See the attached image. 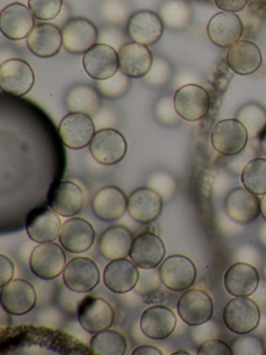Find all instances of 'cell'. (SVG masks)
Wrapping results in <instances>:
<instances>
[{
	"label": "cell",
	"mask_w": 266,
	"mask_h": 355,
	"mask_svg": "<svg viewBox=\"0 0 266 355\" xmlns=\"http://www.w3.org/2000/svg\"><path fill=\"white\" fill-rule=\"evenodd\" d=\"M177 311L187 325H202L213 315V301L205 291L187 288L179 298Z\"/></svg>",
	"instance_id": "obj_8"
},
{
	"label": "cell",
	"mask_w": 266,
	"mask_h": 355,
	"mask_svg": "<svg viewBox=\"0 0 266 355\" xmlns=\"http://www.w3.org/2000/svg\"><path fill=\"white\" fill-rule=\"evenodd\" d=\"M164 24L158 14L152 11H139L133 14L127 24V32L133 42L151 46L161 39Z\"/></svg>",
	"instance_id": "obj_21"
},
{
	"label": "cell",
	"mask_w": 266,
	"mask_h": 355,
	"mask_svg": "<svg viewBox=\"0 0 266 355\" xmlns=\"http://www.w3.org/2000/svg\"><path fill=\"white\" fill-rule=\"evenodd\" d=\"M35 82V72L24 60L10 59L0 66V88L6 94L24 96L30 92Z\"/></svg>",
	"instance_id": "obj_3"
},
{
	"label": "cell",
	"mask_w": 266,
	"mask_h": 355,
	"mask_svg": "<svg viewBox=\"0 0 266 355\" xmlns=\"http://www.w3.org/2000/svg\"><path fill=\"white\" fill-rule=\"evenodd\" d=\"M178 354L189 355V353L186 352V351H183V350L177 351V352L172 353V355H178Z\"/></svg>",
	"instance_id": "obj_47"
},
{
	"label": "cell",
	"mask_w": 266,
	"mask_h": 355,
	"mask_svg": "<svg viewBox=\"0 0 266 355\" xmlns=\"http://www.w3.org/2000/svg\"><path fill=\"white\" fill-rule=\"evenodd\" d=\"M249 0H214L216 7L222 10V12H230V13H237L242 11Z\"/></svg>",
	"instance_id": "obj_43"
},
{
	"label": "cell",
	"mask_w": 266,
	"mask_h": 355,
	"mask_svg": "<svg viewBox=\"0 0 266 355\" xmlns=\"http://www.w3.org/2000/svg\"><path fill=\"white\" fill-rule=\"evenodd\" d=\"M94 159L102 165L110 166L120 163L127 153L125 137L114 128H104L96 132L89 144Z\"/></svg>",
	"instance_id": "obj_9"
},
{
	"label": "cell",
	"mask_w": 266,
	"mask_h": 355,
	"mask_svg": "<svg viewBox=\"0 0 266 355\" xmlns=\"http://www.w3.org/2000/svg\"><path fill=\"white\" fill-rule=\"evenodd\" d=\"M170 69L168 63L163 60L157 59L153 61L151 70L148 72L147 80L149 84L160 87L170 78Z\"/></svg>",
	"instance_id": "obj_40"
},
{
	"label": "cell",
	"mask_w": 266,
	"mask_h": 355,
	"mask_svg": "<svg viewBox=\"0 0 266 355\" xmlns=\"http://www.w3.org/2000/svg\"><path fill=\"white\" fill-rule=\"evenodd\" d=\"M128 76L118 70L114 76L107 80H98V89L103 96L107 98H118L122 96L130 86Z\"/></svg>",
	"instance_id": "obj_37"
},
{
	"label": "cell",
	"mask_w": 266,
	"mask_h": 355,
	"mask_svg": "<svg viewBox=\"0 0 266 355\" xmlns=\"http://www.w3.org/2000/svg\"><path fill=\"white\" fill-rule=\"evenodd\" d=\"M82 66L89 78L107 80L120 70L118 53L110 45L98 43L83 55Z\"/></svg>",
	"instance_id": "obj_12"
},
{
	"label": "cell",
	"mask_w": 266,
	"mask_h": 355,
	"mask_svg": "<svg viewBox=\"0 0 266 355\" xmlns=\"http://www.w3.org/2000/svg\"><path fill=\"white\" fill-rule=\"evenodd\" d=\"M260 148H261L262 153L266 155V130L260 137Z\"/></svg>",
	"instance_id": "obj_45"
},
{
	"label": "cell",
	"mask_w": 266,
	"mask_h": 355,
	"mask_svg": "<svg viewBox=\"0 0 266 355\" xmlns=\"http://www.w3.org/2000/svg\"><path fill=\"white\" fill-rule=\"evenodd\" d=\"M237 119L245 126L249 138H260L266 130V110L257 103L243 105Z\"/></svg>",
	"instance_id": "obj_35"
},
{
	"label": "cell",
	"mask_w": 266,
	"mask_h": 355,
	"mask_svg": "<svg viewBox=\"0 0 266 355\" xmlns=\"http://www.w3.org/2000/svg\"><path fill=\"white\" fill-rule=\"evenodd\" d=\"M166 255V246L161 239L153 232H143L135 236L131 245V261L143 270L158 267Z\"/></svg>",
	"instance_id": "obj_18"
},
{
	"label": "cell",
	"mask_w": 266,
	"mask_h": 355,
	"mask_svg": "<svg viewBox=\"0 0 266 355\" xmlns=\"http://www.w3.org/2000/svg\"><path fill=\"white\" fill-rule=\"evenodd\" d=\"M264 346H265V350H266V336H265V340H264Z\"/></svg>",
	"instance_id": "obj_48"
},
{
	"label": "cell",
	"mask_w": 266,
	"mask_h": 355,
	"mask_svg": "<svg viewBox=\"0 0 266 355\" xmlns=\"http://www.w3.org/2000/svg\"><path fill=\"white\" fill-rule=\"evenodd\" d=\"M259 282L257 269L249 263H235L224 272V288L234 297L251 296L257 290Z\"/></svg>",
	"instance_id": "obj_27"
},
{
	"label": "cell",
	"mask_w": 266,
	"mask_h": 355,
	"mask_svg": "<svg viewBox=\"0 0 266 355\" xmlns=\"http://www.w3.org/2000/svg\"><path fill=\"white\" fill-rule=\"evenodd\" d=\"M199 355H231L232 349L226 343L220 340H209L203 343L197 350Z\"/></svg>",
	"instance_id": "obj_41"
},
{
	"label": "cell",
	"mask_w": 266,
	"mask_h": 355,
	"mask_svg": "<svg viewBox=\"0 0 266 355\" xmlns=\"http://www.w3.org/2000/svg\"><path fill=\"white\" fill-rule=\"evenodd\" d=\"M132 232L124 226L114 225L107 228L99 241L100 252L107 259H124L130 252Z\"/></svg>",
	"instance_id": "obj_31"
},
{
	"label": "cell",
	"mask_w": 266,
	"mask_h": 355,
	"mask_svg": "<svg viewBox=\"0 0 266 355\" xmlns=\"http://www.w3.org/2000/svg\"><path fill=\"white\" fill-rule=\"evenodd\" d=\"M62 279L72 292H91L100 282V270L89 257H74L66 263Z\"/></svg>",
	"instance_id": "obj_10"
},
{
	"label": "cell",
	"mask_w": 266,
	"mask_h": 355,
	"mask_svg": "<svg viewBox=\"0 0 266 355\" xmlns=\"http://www.w3.org/2000/svg\"><path fill=\"white\" fill-rule=\"evenodd\" d=\"M161 284L168 290L182 292L195 284L197 268L184 255L174 254L166 257L159 267Z\"/></svg>",
	"instance_id": "obj_5"
},
{
	"label": "cell",
	"mask_w": 266,
	"mask_h": 355,
	"mask_svg": "<svg viewBox=\"0 0 266 355\" xmlns=\"http://www.w3.org/2000/svg\"><path fill=\"white\" fill-rule=\"evenodd\" d=\"M231 349L234 355H263L266 353L264 343L257 336L247 334H242L234 340Z\"/></svg>",
	"instance_id": "obj_39"
},
{
	"label": "cell",
	"mask_w": 266,
	"mask_h": 355,
	"mask_svg": "<svg viewBox=\"0 0 266 355\" xmlns=\"http://www.w3.org/2000/svg\"><path fill=\"white\" fill-rule=\"evenodd\" d=\"M260 200H261L262 217L266 220V194L263 195V197H262V199H260Z\"/></svg>",
	"instance_id": "obj_46"
},
{
	"label": "cell",
	"mask_w": 266,
	"mask_h": 355,
	"mask_svg": "<svg viewBox=\"0 0 266 355\" xmlns=\"http://www.w3.org/2000/svg\"><path fill=\"white\" fill-rule=\"evenodd\" d=\"M15 274V266L12 259L0 254V288L12 282Z\"/></svg>",
	"instance_id": "obj_42"
},
{
	"label": "cell",
	"mask_w": 266,
	"mask_h": 355,
	"mask_svg": "<svg viewBox=\"0 0 266 355\" xmlns=\"http://www.w3.org/2000/svg\"><path fill=\"white\" fill-rule=\"evenodd\" d=\"M0 303L10 315H25L35 306L37 293L26 280L14 279L0 288Z\"/></svg>",
	"instance_id": "obj_14"
},
{
	"label": "cell",
	"mask_w": 266,
	"mask_h": 355,
	"mask_svg": "<svg viewBox=\"0 0 266 355\" xmlns=\"http://www.w3.org/2000/svg\"><path fill=\"white\" fill-rule=\"evenodd\" d=\"M259 306L247 297H235L224 306L222 318L224 325L233 334H247L259 325Z\"/></svg>",
	"instance_id": "obj_1"
},
{
	"label": "cell",
	"mask_w": 266,
	"mask_h": 355,
	"mask_svg": "<svg viewBox=\"0 0 266 355\" xmlns=\"http://www.w3.org/2000/svg\"><path fill=\"white\" fill-rule=\"evenodd\" d=\"M153 61L150 49L139 43H127L118 51L120 70L130 78H141L147 76Z\"/></svg>",
	"instance_id": "obj_28"
},
{
	"label": "cell",
	"mask_w": 266,
	"mask_h": 355,
	"mask_svg": "<svg viewBox=\"0 0 266 355\" xmlns=\"http://www.w3.org/2000/svg\"><path fill=\"white\" fill-rule=\"evenodd\" d=\"M226 60L233 72L239 76H249L261 67L263 58L257 44L242 40L229 49Z\"/></svg>",
	"instance_id": "obj_29"
},
{
	"label": "cell",
	"mask_w": 266,
	"mask_h": 355,
	"mask_svg": "<svg viewBox=\"0 0 266 355\" xmlns=\"http://www.w3.org/2000/svg\"><path fill=\"white\" fill-rule=\"evenodd\" d=\"M35 26V16L23 3H10L0 14V31L10 40L20 41L27 38Z\"/></svg>",
	"instance_id": "obj_15"
},
{
	"label": "cell",
	"mask_w": 266,
	"mask_h": 355,
	"mask_svg": "<svg viewBox=\"0 0 266 355\" xmlns=\"http://www.w3.org/2000/svg\"><path fill=\"white\" fill-rule=\"evenodd\" d=\"M89 346L95 355H124L127 350L125 336L112 329H104L94 334Z\"/></svg>",
	"instance_id": "obj_33"
},
{
	"label": "cell",
	"mask_w": 266,
	"mask_h": 355,
	"mask_svg": "<svg viewBox=\"0 0 266 355\" xmlns=\"http://www.w3.org/2000/svg\"><path fill=\"white\" fill-rule=\"evenodd\" d=\"M103 279L108 290L116 294H125L136 286L139 271L137 266L126 257L112 259L104 269Z\"/></svg>",
	"instance_id": "obj_24"
},
{
	"label": "cell",
	"mask_w": 266,
	"mask_h": 355,
	"mask_svg": "<svg viewBox=\"0 0 266 355\" xmlns=\"http://www.w3.org/2000/svg\"><path fill=\"white\" fill-rule=\"evenodd\" d=\"M224 207L233 221L247 225L255 221L261 214V200L247 189L236 188L229 193Z\"/></svg>",
	"instance_id": "obj_20"
},
{
	"label": "cell",
	"mask_w": 266,
	"mask_h": 355,
	"mask_svg": "<svg viewBox=\"0 0 266 355\" xmlns=\"http://www.w3.org/2000/svg\"><path fill=\"white\" fill-rule=\"evenodd\" d=\"M127 211L130 217L139 223H151L161 214V196L150 188L136 189L129 196Z\"/></svg>",
	"instance_id": "obj_23"
},
{
	"label": "cell",
	"mask_w": 266,
	"mask_h": 355,
	"mask_svg": "<svg viewBox=\"0 0 266 355\" xmlns=\"http://www.w3.org/2000/svg\"><path fill=\"white\" fill-rule=\"evenodd\" d=\"M93 225L82 218H71L62 224L60 242L64 250L82 253L93 246L95 241Z\"/></svg>",
	"instance_id": "obj_22"
},
{
	"label": "cell",
	"mask_w": 266,
	"mask_h": 355,
	"mask_svg": "<svg viewBox=\"0 0 266 355\" xmlns=\"http://www.w3.org/2000/svg\"><path fill=\"white\" fill-rule=\"evenodd\" d=\"M241 182L249 192L257 196L266 194V159L254 157L249 159L241 172Z\"/></svg>",
	"instance_id": "obj_34"
},
{
	"label": "cell",
	"mask_w": 266,
	"mask_h": 355,
	"mask_svg": "<svg viewBox=\"0 0 266 355\" xmlns=\"http://www.w3.org/2000/svg\"><path fill=\"white\" fill-rule=\"evenodd\" d=\"M29 51L42 59L54 57L62 45V31L51 24H39L35 26L26 40Z\"/></svg>",
	"instance_id": "obj_30"
},
{
	"label": "cell",
	"mask_w": 266,
	"mask_h": 355,
	"mask_svg": "<svg viewBox=\"0 0 266 355\" xmlns=\"http://www.w3.org/2000/svg\"><path fill=\"white\" fill-rule=\"evenodd\" d=\"M77 317L81 327L89 334L108 329L114 323V311L112 305L102 298L87 296L77 306Z\"/></svg>",
	"instance_id": "obj_7"
},
{
	"label": "cell",
	"mask_w": 266,
	"mask_h": 355,
	"mask_svg": "<svg viewBox=\"0 0 266 355\" xmlns=\"http://www.w3.org/2000/svg\"><path fill=\"white\" fill-rule=\"evenodd\" d=\"M177 317L172 309L163 305L148 307L141 317V329L148 338L164 340L174 331Z\"/></svg>",
	"instance_id": "obj_25"
},
{
	"label": "cell",
	"mask_w": 266,
	"mask_h": 355,
	"mask_svg": "<svg viewBox=\"0 0 266 355\" xmlns=\"http://www.w3.org/2000/svg\"><path fill=\"white\" fill-rule=\"evenodd\" d=\"M172 99L177 115L186 121H199L207 115L210 110L209 94L199 85L189 84L181 87Z\"/></svg>",
	"instance_id": "obj_4"
},
{
	"label": "cell",
	"mask_w": 266,
	"mask_h": 355,
	"mask_svg": "<svg viewBox=\"0 0 266 355\" xmlns=\"http://www.w3.org/2000/svg\"><path fill=\"white\" fill-rule=\"evenodd\" d=\"M58 134L68 148H85L91 144L95 136V125L91 116L72 112L60 121Z\"/></svg>",
	"instance_id": "obj_13"
},
{
	"label": "cell",
	"mask_w": 266,
	"mask_h": 355,
	"mask_svg": "<svg viewBox=\"0 0 266 355\" xmlns=\"http://www.w3.org/2000/svg\"><path fill=\"white\" fill-rule=\"evenodd\" d=\"M159 16L170 30H182L190 24L191 11L183 0H168L160 9Z\"/></svg>",
	"instance_id": "obj_36"
},
{
	"label": "cell",
	"mask_w": 266,
	"mask_h": 355,
	"mask_svg": "<svg viewBox=\"0 0 266 355\" xmlns=\"http://www.w3.org/2000/svg\"><path fill=\"white\" fill-rule=\"evenodd\" d=\"M48 205L62 217L77 215L85 205L82 189L70 180L53 184L48 192Z\"/></svg>",
	"instance_id": "obj_17"
},
{
	"label": "cell",
	"mask_w": 266,
	"mask_h": 355,
	"mask_svg": "<svg viewBox=\"0 0 266 355\" xmlns=\"http://www.w3.org/2000/svg\"><path fill=\"white\" fill-rule=\"evenodd\" d=\"M58 214L52 207H35L27 214L25 227L29 238L33 242L47 243L53 242L62 230V221Z\"/></svg>",
	"instance_id": "obj_11"
},
{
	"label": "cell",
	"mask_w": 266,
	"mask_h": 355,
	"mask_svg": "<svg viewBox=\"0 0 266 355\" xmlns=\"http://www.w3.org/2000/svg\"><path fill=\"white\" fill-rule=\"evenodd\" d=\"M132 355H162L161 351L151 345H143L134 349Z\"/></svg>",
	"instance_id": "obj_44"
},
{
	"label": "cell",
	"mask_w": 266,
	"mask_h": 355,
	"mask_svg": "<svg viewBox=\"0 0 266 355\" xmlns=\"http://www.w3.org/2000/svg\"><path fill=\"white\" fill-rule=\"evenodd\" d=\"M66 107L73 113H82L91 116L99 111L100 96L95 89L87 85H78L69 91Z\"/></svg>",
	"instance_id": "obj_32"
},
{
	"label": "cell",
	"mask_w": 266,
	"mask_h": 355,
	"mask_svg": "<svg viewBox=\"0 0 266 355\" xmlns=\"http://www.w3.org/2000/svg\"><path fill=\"white\" fill-rule=\"evenodd\" d=\"M62 45L73 55L85 53L97 44L98 30L95 24L85 18L69 20L62 30Z\"/></svg>",
	"instance_id": "obj_16"
},
{
	"label": "cell",
	"mask_w": 266,
	"mask_h": 355,
	"mask_svg": "<svg viewBox=\"0 0 266 355\" xmlns=\"http://www.w3.org/2000/svg\"><path fill=\"white\" fill-rule=\"evenodd\" d=\"M28 8L35 19L48 21L60 15L62 0H28Z\"/></svg>",
	"instance_id": "obj_38"
},
{
	"label": "cell",
	"mask_w": 266,
	"mask_h": 355,
	"mask_svg": "<svg viewBox=\"0 0 266 355\" xmlns=\"http://www.w3.org/2000/svg\"><path fill=\"white\" fill-rule=\"evenodd\" d=\"M31 272L42 279L50 280L60 276L66 267V254L60 245L47 242L37 245L29 259Z\"/></svg>",
	"instance_id": "obj_6"
},
{
	"label": "cell",
	"mask_w": 266,
	"mask_h": 355,
	"mask_svg": "<svg viewBox=\"0 0 266 355\" xmlns=\"http://www.w3.org/2000/svg\"><path fill=\"white\" fill-rule=\"evenodd\" d=\"M207 34L210 41L216 46L230 49L240 41L243 24L236 14L220 12L208 22Z\"/></svg>",
	"instance_id": "obj_19"
},
{
	"label": "cell",
	"mask_w": 266,
	"mask_h": 355,
	"mask_svg": "<svg viewBox=\"0 0 266 355\" xmlns=\"http://www.w3.org/2000/svg\"><path fill=\"white\" fill-rule=\"evenodd\" d=\"M127 205L126 195L114 186L100 189L91 201V209L96 217L105 222L120 219L127 211Z\"/></svg>",
	"instance_id": "obj_26"
},
{
	"label": "cell",
	"mask_w": 266,
	"mask_h": 355,
	"mask_svg": "<svg viewBox=\"0 0 266 355\" xmlns=\"http://www.w3.org/2000/svg\"><path fill=\"white\" fill-rule=\"evenodd\" d=\"M249 138L245 126L237 118H230L214 125L210 141L214 150L226 157H233L245 148Z\"/></svg>",
	"instance_id": "obj_2"
}]
</instances>
